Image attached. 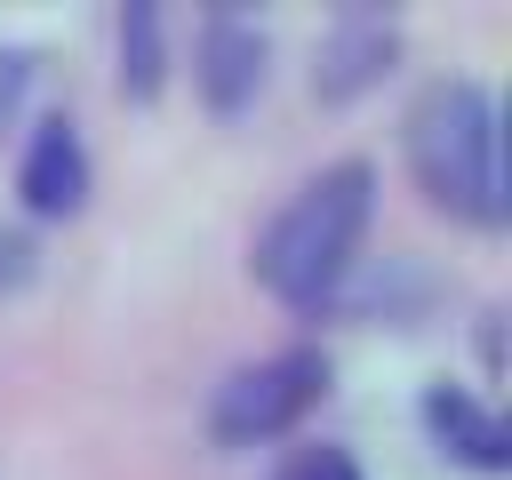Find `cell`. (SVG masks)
Here are the masks:
<instances>
[{"mask_svg":"<svg viewBox=\"0 0 512 480\" xmlns=\"http://www.w3.org/2000/svg\"><path fill=\"white\" fill-rule=\"evenodd\" d=\"M408 168L416 184L464 216V224H504V128H496V96L472 72H440L416 88L408 104Z\"/></svg>","mask_w":512,"mask_h":480,"instance_id":"1","label":"cell"},{"mask_svg":"<svg viewBox=\"0 0 512 480\" xmlns=\"http://www.w3.org/2000/svg\"><path fill=\"white\" fill-rule=\"evenodd\" d=\"M368 208H376V168L368 160H328L320 176H304L272 224L256 232V280L280 296V304H320L336 296L360 232H368Z\"/></svg>","mask_w":512,"mask_h":480,"instance_id":"2","label":"cell"},{"mask_svg":"<svg viewBox=\"0 0 512 480\" xmlns=\"http://www.w3.org/2000/svg\"><path fill=\"white\" fill-rule=\"evenodd\" d=\"M328 392V360L312 344H288V352H264L248 368H232L208 400V440L216 448H256V440H280L312 400Z\"/></svg>","mask_w":512,"mask_h":480,"instance_id":"3","label":"cell"},{"mask_svg":"<svg viewBox=\"0 0 512 480\" xmlns=\"http://www.w3.org/2000/svg\"><path fill=\"white\" fill-rule=\"evenodd\" d=\"M264 56H272L264 24L240 16V8H216V16L200 24V40H192V80H200L208 112H240V104L264 88Z\"/></svg>","mask_w":512,"mask_h":480,"instance_id":"4","label":"cell"},{"mask_svg":"<svg viewBox=\"0 0 512 480\" xmlns=\"http://www.w3.org/2000/svg\"><path fill=\"white\" fill-rule=\"evenodd\" d=\"M392 48H400L392 16H368V8H352V16H336V24L320 32V48H312V88H320L328 104H344V96H360L368 80H384Z\"/></svg>","mask_w":512,"mask_h":480,"instance_id":"5","label":"cell"},{"mask_svg":"<svg viewBox=\"0 0 512 480\" xmlns=\"http://www.w3.org/2000/svg\"><path fill=\"white\" fill-rule=\"evenodd\" d=\"M16 192H24L32 216H72V208L88 200V144H80V128H72L64 112L32 128L24 168H16Z\"/></svg>","mask_w":512,"mask_h":480,"instance_id":"6","label":"cell"},{"mask_svg":"<svg viewBox=\"0 0 512 480\" xmlns=\"http://www.w3.org/2000/svg\"><path fill=\"white\" fill-rule=\"evenodd\" d=\"M424 424H432V440H440L448 456H464L472 472H504V464H512L504 416H496L488 400H472L464 384H432V392H424Z\"/></svg>","mask_w":512,"mask_h":480,"instance_id":"7","label":"cell"},{"mask_svg":"<svg viewBox=\"0 0 512 480\" xmlns=\"http://www.w3.org/2000/svg\"><path fill=\"white\" fill-rule=\"evenodd\" d=\"M160 64H168V56H160V16H152L144 0H128V8H120V88H128V96H152V88H160Z\"/></svg>","mask_w":512,"mask_h":480,"instance_id":"8","label":"cell"},{"mask_svg":"<svg viewBox=\"0 0 512 480\" xmlns=\"http://www.w3.org/2000/svg\"><path fill=\"white\" fill-rule=\"evenodd\" d=\"M272 480H360V464H352L344 448H296Z\"/></svg>","mask_w":512,"mask_h":480,"instance_id":"9","label":"cell"},{"mask_svg":"<svg viewBox=\"0 0 512 480\" xmlns=\"http://www.w3.org/2000/svg\"><path fill=\"white\" fill-rule=\"evenodd\" d=\"M24 80H32V48H0V128H8V112H16Z\"/></svg>","mask_w":512,"mask_h":480,"instance_id":"10","label":"cell"},{"mask_svg":"<svg viewBox=\"0 0 512 480\" xmlns=\"http://www.w3.org/2000/svg\"><path fill=\"white\" fill-rule=\"evenodd\" d=\"M0 256H16V248H8V240H0Z\"/></svg>","mask_w":512,"mask_h":480,"instance_id":"11","label":"cell"}]
</instances>
